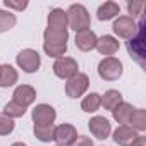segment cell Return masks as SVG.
<instances>
[{
    "instance_id": "cell-6",
    "label": "cell",
    "mask_w": 146,
    "mask_h": 146,
    "mask_svg": "<svg viewBox=\"0 0 146 146\" xmlns=\"http://www.w3.org/2000/svg\"><path fill=\"white\" fill-rule=\"evenodd\" d=\"M112 29H113L115 36H119L122 40H131L137 33V23L129 16H119V17H115Z\"/></svg>"
},
{
    "instance_id": "cell-1",
    "label": "cell",
    "mask_w": 146,
    "mask_h": 146,
    "mask_svg": "<svg viewBox=\"0 0 146 146\" xmlns=\"http://www.w3.org/2000/svg\"><path fill=\"white\" fill-rule=\"evenodd\" d=\"M65 14H67V26L70 29H74L76 33L83 31V29H88L90 24H91L90 12L83 4H72L65 11Z\"/></svg>"
},
{
    "instance_id": "cell-13",
    "label": "cell",
    "mask_w": 146,
    "mask_h": 146,
    "mask_svg": "<svg viewBox=\"0 0 146 146\" xmlns=\"http://www.w3.org/2000/svg\"><path fill=\"white\" fill-rule=\"evenodd\" d=\"M96 40H98V36L95 35V31L91 28H88V29H83V31H78L76 33L74 43H76V46L81 52H91L96 46Z\"/></svg>"
},
{
    "instance_id": "cell-20",
    "label": "cell",
    "mask_w": 146,
    "mask_h": 146,
    "mask_svg": "<svg viewBox=\"0 0 146 146\" xmlns=\"http://www.w3.org/2000/svg\"><path fill=\"white\" fill-rule=\"evenodd\" d=\"M124 102V96L119 90H107L103 95H102V107L105 110H113L117 105H120Z\"/></svg>"
},
{
    "instance_id": "cell-5",
    "label": "cell",
    "mask_w": 146,
    "mask_h": 146,
    "mask_svg": "<svg viewBox=\"0 0 146 146\" xmlns=\"http://www.w3.org/2000/svg\"><path fill=\"white\" fill-rule=\"evenodd\" d=\"M90 88V78L84 72H78L65 83V95L69 98H81Z\"/></svg>"
},
{
    "instance_id": "cell-3",
    "label": "cell",
    "mask_w": 146,
    "mask_h": 146,
    "mask_svg": "<svg viewBox=\"0 0 146 146\" xmlns=\"http://www.w3.org/2000/svg\"><path fill=\"white\" fill-rule=\"evenodd\" d=\"M16 64L19 69H23V72L26 74H33L36 72L41 65V57L36 50L33 48H24L16 55Z\"/></svg>"
},
{
    "instance_id": "cell-8",
    "label": "cell",
    "mask_w": 146,
    "mask_h": 146,
    "mask_svg": "<svg viewBox=\"0 0 146 146\" xmlns=\"http://www.w3.org/2000/svg\"><path fill=\"white\" fill-rule=\"evenodd\" d=\"M31 119L35 125H53L57 119V112L48 103H40L31 110Z\"/></svg>"
},
{
    "instance_id": "cell-10",
    "label": "cell",
    "mask_w": 146,
    "mask_h": 146,
    "mask_svg": "<svg viewBox=\"0 0 146 146\" xmlns=\"http://www.w3.org/2000/svg\"><path fill=\"white\" fill-rule=\"evenodd\" d=\"M88 127H90L91 134H93L96 139H107V137H110V134H112V124H110V120H108L107 117H103V115H95V117H91L90 122H88Z\"/></svg>"
},
{
    "instance_id": "cell-28",
    "label": "cell",
    "mask_w": 146,
    "mask_h": 146,
    "mask_svg": "<svg viewBox=\"0 0 146 146\" xmlns=\"http://www.w3.org/2000/svg\"><path fill=\"white\" fill-rule=\"evenodd\" d=\"M143 7H144V2H141V0H132V2L127 4V12L131 14L129 17H132L136 21V17H139L143 14Z\"/></svg>"
},
{
    "instance_id": "cell-12",
    "label": "cell",
    "mask_w": 146,
    "mask_h": 146,
    "mask_svg": "<svg viewBox=\"0 0 146 146\" xmlns=\"http://www.w3.org/2000/svg\"><path fill=\"white\" fill-rule=\"evenodd\" d=\"M35 100H36V90L33 86H29V84H19L12 93V102L19 103V105H23L26 108L29 105H33Z\"/></svg>"
},
{
    "instance_id": "cell-9",
    "label": "cell",
    "mask_w": 146,
    "mask_h": 146,
    "mask_svg": "<svg viewBox=\"0 0 146 146\" xmlns=\"http://www.w3.org/2000/svg\"><path fill=\"white\" fill-rule=\"evenodd\" d=\"M78 137V129L72 125V124H58L55 125L53 131V141L57 143V146H70L74 143V139Z\"/></svg>"
},
{
    "instance_id": "cell-30",
    "label": "cell",
    "mask_w": 146,
    "mask_h": 146,
    "mask_svg": "<svg viewBox=\"0 0 146 146\" xmlns=\"http://www.w3.org/2000/svg\"><path fill=\"white\" fill-rule=\"evenodd\" d=\"M70 146H95V144H93L91 137H88V136H78Z\"/></svg>"
},
{
    "instance_id": "cell-17",
    "label": "cell",
    "mask_w": 146,
    "mask_h": 146,
    "mask_svg": "<svg viewBox=\"0 0 146 146\" xmlns=\"http://www.w3.org/2000/svg\"><path fill=\"white\" fill-rule=\"evenodd\" d=\"M19 81V72L11 64H0V88H11Z\"/></svg>"
},
{
    "instance_id": "cell-16",
    "label": "cell",
    "mask_w": 146,
    "mask_h": 146,
    "mask_svg": "<svg viewBox=\"0 0 146 146\" xmlns=\"http://www.w3.org/2000/svg\"><path fill=\"white\" fill-rule=\"evenodd\" d=\"M134 110H136V108L132 107V103L122 102L120 105H117V107L112 110V117H113V120H115L119 125H129Z\"/></svg>"
},
{
    "instance_id": "cell-19",
    "label": "cell",
    "mask_w": 146,
    "mask_h": 146,
    "mask_svg": "<svg viewBox=\"0 0 146 146\" xmlns=\"http://www.w3.org/2000/svg\"><path fill=\"white\" fill-rule=\"evenodd\" d=\"M43 43H53V45H64L69 40V29H50L46 28L43 31Z\"/></svg>"
},
{
    "instance_id": "cell-14",
    "label": "cell",
    "mask_w": 146,
    "mask_h": 146,
    "mask_svg": "<svg viewBox=\"0 0 146 146\" xmlns=\"http://www.w3.org/2000/svg\"><path fill=\"white\" fill-rule=\"evenodd\" d=\"M139 136V132H136L131 125H119L113 132H112V139L115 141V144L119 146H131L132 141Z\"/></svg>"
},
{
    "instance_id": "cell-25",
    "label": "cell",
    "mask_w": 146,
    "mask_h": 146,
    "mask_svg": "<svg viewBox=\"0 0 146 146\" xmlns=\"http://www.w3.org/2000/svg\"><path fill=\"white\" fill-rule=\"evenodd\" d=\"M26 110H28L26 107H23V105H19V103H16V102H9V103L4 107V112H2V113H5L9 119L16 120V119H19V117H24Z\"/></svg>"
},
{
    "instance_id": "cell-11",
    "label": "cell",
    "mask_w": 146,
    "mask_h": 146,
    "mask_svg": "<svg viewBox=\"0 0 146 146\" xmlns=\"http://www.w3.org/2000/svg\"><path fill=\"white\" fill-rule=\"evenodd\" d=\"M119 48H120V43H119V40H117L115 36H112V35H103V36H100V38L96 40V46H95V50H96L100 55H103V57H113V55L119 52Z\"/></svg>"
},
{
    "instance_id": "cell-7",
    "label": "cell",
    "mask_w": 146,
    "mask_h": 146,
    "mask_svg": "<svg viewBox=\"0 0 146 146\" xmlns=\"http://www.w3.org/2000/svg\"><path fill=\"white\" fill-rule=\"evenodd\" d=\"M144 21L141 19L137 23V33L127 41V50L131 53V57H134L139 64H143L144 58Z\"/></svg>"
},
{
    "instance_id": "cell-23",
    "label": "cell",
    "mask_w": 146,
    "mask_h": 146,
    "mask_svg": "<svg viewBox=\"0 0 146 146\" xmlns=\"http://www.w3.org/2000/svg\"><path fill=\"white\" fill-rule=\"evenodd\" d=\"M17 23V17L14 12L11 11H4V9H0V33H7L11 31Z\"/></svg>"
},
{
    "instance_id": "cell-26",
    "label": "cell",
    "mask_w": 146,
    "mask_h": 146,
    "mask_svg": "<svg viewBox=\"0 0 146 146\" xmlns=\"http://www.w3.org/2000/svg\"><path fill=\"white\" fill-rule=\"evenodd\" d=\"M53 131H55V125H35V127H33L35 136H36L41 143H50V141H53Z\"/></svg>"
},
{
    "instance_id": "cell-27",
    "label": "cell",
    "mask_w": 146,
    "mask_h": 146,
    "mask_svg": "<svg viewBox=\"0 0 146 146\" xmlns=\"http://www.w3.org/2000/svg\"><path fill=\"white\" fill-rule=\"evenodd\" d=\"M16 129V122L9 119L5 113H0V136H9Z\"/></svg>"
},
{
    "instance_id": "cell-2",
    "label": "cell",
    "mask_w": 146,
    "mask_h": 146,
    "mask_svg": "<svg viewBox=\"0 0 146 146\" xmlns=\"http://www.w3.org/2000/svg\"><path fill=\"white\" fill-rule=\"evenodd\" d=\"M124 74V64L117 57H103L98 64V76L103 81H117Z\"/></svg>"
},
{
    "instance_id": "cell-32",
    "label": "cell",
    "mask_w": 146,
    "mask_h": 146,
    "mask_svg": "<svg viewBox=\"0 0 146 146\" xmlns=\"http://www.w3.org/2000/svg\"><path fill=\"white\" fill-rule=\"evenodd\" d=\"M11 146H28L26 143H23V141H16V143H12Z\"/></svg>"
},
{
    "instance_id": "cell-24",
    "label": "cell",
    "mask_w": 146,
    "mask_h": 146,
    "mask_svg": "<svg viewBox=\"0 0 146 146\" xmlns=\"http://www.w3.org/2000/svg\"><path fill=\"white\" fill-rule=\"evenodd\" d=\"M43 52L48 55V57H52V58H62V57H65V53H67V43H64V45H53V43H43Z\"/></svg>"
},
{
    "instance_id": "cell-4",
    "label": "cell",
    "mask_w": 146,
    "mask_h": 146,
    "mask_svg": "<svg viewBox=\"0 0 146 146\" xmlns=\"http://www.w3.org/2000/svg\"><path fill=\"white\" fill-rule=\"evenodd\" d=\"M52 70L53 74L58 78V79H70L72 76H76L79 72V65H78V60L72 58V57H62V58H57L52 65Z\"/></svg>"
},
{
    "instance_id": "cell-31",
    "label": "cell",
    "mask_w": 146,
    "mask_h": 146,
    "mask_svg": "<svg viewBox=\"0 0 146 146\" xmlns=\"http://www.w3.org/2000/svg\"><path fill=\"white\" fill-rule=\"evenodd\" d=\"M131 146H146V137L139 134V136L132 141V144H131Z\"/></svg>"
},
{
    "instance_id": "cell-29",
    "label": "cell",
    "mask_w": 146,
    "mask_h": 146,
    "mask_svg": "<svg viewBox=\"0 0 146 146\" xmlns=\"http://www.w3.org/2000/svg\"><path fill=\"white\" fill-rule=\"evenodd\" d=\"M4 5L9 11H24L29 5V2L28 0H4Z\"/></svg>"
},
{
    "instance_id": "cell-22",
    "label": "cell",
    "mask_w": 146,
    "mask_h": 146,
    "mask_svg": "<svg viewBox=\"0 0 146 146\" xmlns=\"http://www.w3.org/2000/svg\"><path fill=\"white\" fill-rule=\"evenodd\" d=\"M129 125L136 131V132H144L146 131V110L144 108H136Z\"/></svg>"
},
{
    "instance_id": "cell-18",
    "label": "cell",
    "mask_w": 146,
    "mask_h": 146,
    "mask_svg": "<svg viewBox=\"0 0 146 146\" xmlns=\"http://www.w3.org/2000/svg\"><path fill=\"white\" fill-rule=\"evenodd\" d=\"M120 14V5L117 2H112V0H108V2L102 4L96 11V17L98 21H110V19H115L119 17Z\"/></svg>"
},
{
    "instance_id": "cell-15",
    "label": "cell",
    "mask_w": 146,
    "mask_h": 146,
    "mask_svg": "<svg viewBox=\"0 0 146 146\" xmlns=\"http://www.w3.org/2000/svg\"><path fill=\"white\" fill-rule=\"evenodd\" d=\"M46 24H48L46 28H50V29H69L65 11L60 9V7L52 9L48 12V16H46Z\"/></svg>"
},
{
    "instance_id": "cell-21",
    "label": "cell",
    "mask_w": 146,
    "mask_h": 146,
    "mask_svg": "<svg viewBox=\"0 0 146 146\" xmlns=\"http://www.w3.org/2000/svg\"><path fill=\"white\" fill-rule=\"evenodd\" d=\"M100 107H102V95L95 93V91L88 93L81 102V110L86 112V113H95V112L100 110Z\"/></svg>"
}]
</instances>
